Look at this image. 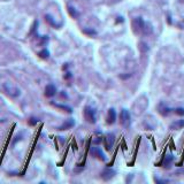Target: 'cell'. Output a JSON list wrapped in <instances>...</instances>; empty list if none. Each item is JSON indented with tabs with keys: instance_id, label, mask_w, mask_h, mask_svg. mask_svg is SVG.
I'll return each instance as SVG.
<instances>
[{
	"instance_id": "5",
	"label": "cell",
	"mask_w": 184,
	"mask_h": 184,
	"mask_svg": "<svg viewBox=\"0 0 184 184\" xmlns=\"http://www.w3.org/2000/svg\"><path fill=\"white\" fill-rule=\"evenodd\" d=\"M114 142H115V135L112 133V132L107 133L105 137V149L107 151H111V150H112L113 145H114Z\"/></svg>"
},
{
	"instance_id": "22",
	"label": "cell",
	"mask_w": 184,
	"mask_h": 184,
	"mask_svg": "<svg viewBox=\"0 0 184 184\" xmlns=\"http://www.w3.org/2000/svg\"><path fill=\"white\" fill-rule=\"evenodd\" d=\"M100 142H101V138H100V137H98V139H94V140H93V143H94V144H99Z\"/></svg>"
},
{
	"instance_id": "23",
	"label": "cell",
	"mask_w": 184,
	"mask_h": 184,
	"mask_svg": "<svg viewBox=\"0 0 184 184\" xmlns=\"http://www.w3.org/2000/svg\"><path fill=\"white\" fill-rule=\"evenodd\" d=\"M167 21H168V23L171 24V20H170V15H168V17H167Z\"/></svg>"
},
{
	"instance_id": "11",
	"label": "cell",
	"mask_w": 184,
	"mask_h": 184,
	"mask_svg": "<svg viewBox=\"0 0 184 184\" xmlns=\"http://www.w3.org/2000/svg\"><path fill=\"white\" fill-rule=\"evenodd\" d=\"M173 160H174V157H173L171 154L166 155V158L164 159V162H162V166H164V168H169L171 162H173Z\"/></svg>"
},
{
	"instance_id": "7",
	"label": "cell",
	"mask_w": 184,
	"mask_h": 184,
	"mask_svg": "<svg viewBox=\"0 0 184 184\" xmlns=\"http://www.w3.org/2000/svg\"><path fill=\"white\" fill-rule=\"evenodd\" d=\"M115 174H116V171L112 169V168H105L104 170L101 171V178L104 181H109V179H112L115 176Z\"/></svg>"
},
{
	"instance_id": "3",
	"label": "cell",
	"mask_w": 184,
	"mask_h": 184,
	"mask_svg": "<svg viewBox=\"0 0 184 184\" xmlns=\"http://www.w3.org/2000/svg\"><path fill=\"white\" fill-rule=\"evenodd\" d=\"M83 114H84V118H85L89 123H96L97 116H96V111H94V108H92L91 106H85Z\"/></svg>"
},
{
	"instance_id": "4",
	"label": "cell",
	"mask_w": 184,
	"mask_h": 184,
	"mask_svg": "<svg viewBox=\"0 0 184 184\" xmlns=\"http://www.w3.org/2000/svg\"><path fill=\"white\" fill-rule=\"evenodd\" d=\"M131 123V120H130V114L127 109H122L120 113V124L122 125L123 128H129Z\"/></svg>"
},
{
	"instance_id": "6",
	"label": "cell",
	"mask_w": 184,
	"mask_h": 184,
	"mask_svg": "<svg viewBox=\"0 0 184 184\" xmlns=\"http://www.w3.org/2000/svg\"><path fill=\"white\" fill-rule=\"evenodd\" d=\"M90 153H91L92 157H94V158L99 159V160H101V161H105V160H106L104 152L101 151L99 147H97V146H93V147H91V150H90Z\"/></svg>"
},
{
	"instance_id": "12",
	"label": "cell",
	"mask_w": 184,
	"mask_h": 184,
	"mask_svg": "<svg viewBox=\"0 0 184 184\" xmlns=\"http://www.w3.org/2000/svg\"><path fill=\"white\" fill-rule=\"evenodd\" d=\"M51 105H53L54 107H57V108H60V109H62V111H65L67 113H72V107H69V106H66V105H60V104H55V103H51Z\"/></svg>"
},
{
	"instance_id": "8",
	"label": "cell",
	"mask_w": 184,
	"mask_h": 184,
	"mask_svg": "<svg viewBox=\"0 0 184 184\" xmlns=\"http://www.w3.org/2000/svg\"><path fill=\"white\" fill-rule=\"evenodd\" d=\"M75 125V120L74 118H67L66 121L63 122V124L60 125L59 128H58V130L60 131H63V130H68V129H70Z\"/></svg>"
},
{
	"instance_id": "14",
	"label": "cell",
	"mask_w": 184,
	"mask_h": 184,
	"mask_svg": "<svg viewBox=\"0 0 184 184\" xmlns=\"http://www.w3.org/2000/svg\"><path fill=\"white\" fill-rule=\"evenodd\" d=\"M183 127H184V120H182V121H177V122H174V123H171L170 129L177 130V129H181V128H183Z\"/></svg>"
},
{
	"instance_id": "18",
	"label": "cell",
	"mask_w": 184,
	"mask_h": 184,
	"mask_svg": "<svg viewBox=\"0 0 184 184\" xmlns=\"http://www.w3.org/2000/svg\"><path fill=\"white\" fill-rule=\"evenodd\" d=\"M83 33H85L87 36H91V37H94L97 35V31L96 30H92V29H84L83 30Z\"/></svg>"
},
{
	"instance_id": "15",
	"label": "cell",
	"mask_w": 184,
	"mask_h": 184,
	"mask_svg": "<svg viewBox=\"0 0 184 184\" xmlns=\"http://www.w3.org/2000/svg\"><path fill=\"white\" fill-rule=\"evenodd\" d=\"M68 13H69V15L72 16V19H77V17H78V13H77V11H76L74 7L68 6Z\"/></svg>"
},
{
	"instance_id": "1",
	"label": "cell",
	"mask_w": 184,
	"mask_h": 184,
	"mask_svg": "<svg viewBox=\"0 0 184 184\" xmlns=\"http://www.w3.org/2000/svg\"><path fill=\"white\" fill-rule=\"evenodd\" d=\"M132 31L136 35H150L152 33V26L146 23L142 17H135L131 21Z\"/></svg>"
},
{
	"instance_id": "24",
	"label": "cell",
	"mask_w": 184,
	"mask_h": 184,
	"mask_svg": "<svg viewBox=\"0 0 184 184\" xmlns=\"http://www.w3.org/2000/svg\"><path fill=\"white\" fill-rule=\"evenodd\" d=\"M179 1H181V2H184V0H179Z\"/></svg>"
},
{
	"instance_id": "13",
	"label": "cell",
	"mask_w": 184,
	"mask_h": 184,
	"mask_svg": "<svg viewBox=\"0 0 184 184\" xmlns=\"http://www.w3.org/2000/svg\"><path fill=\"white\" fill-rule=\"evenodd\" d=\"M170 111H171L170 108H169V107H166L164 104H160V106H159V113H160V114H162L164 116L168 115V114L170 113Z\"/></svg>"
},
{
	"instance_id": "21",
	"label": "cell",
	"mask_w": 184,
	"mask_h": 184,
	"mask_svg": "<svg viewBox=\"0 0 184 184\" xmlns=\"http://www.w3.org/2000/svg\"><path fill=\"white\" fill-rule=\"evenodd\" d=\"M70 77H72V74H70V72H66V75H65V78L68 79V78H70Z\"/></svg>"
},
{
	"instance_id": "20",
	"label": "cell",
	"mask_w": 184,
	"mask_h": 184,
	"mask_svg": "<svg viewBox=\"0 0 184 184\" xmlns=\"http://www.w3.org/2000/svg\"><path fill=\"white\" fill-rule=\"evenodd\" d=\"M175 113H176L177 115H179V116H183V115H184V108H182V107H178V108H176V109H175Z\"/></svg>"
},
{
	"instance_id": "19",
	"label": "cell",
	"mask_w": 184,
	"mask_h": 184,
	"mask_svg": "<svg viewBox=\"0 0 184 184\" xmlns=\"http://www.w3.org/2000/svg\"><path fill=\"white\" fill-rule=\"evenodd\" d=\"M38 118H29V121H28V123H29V125H36L37 123H38Z\"/></svg>"
},
{
	"instance_id": "10",
	"label": "cell",
	"mask_w": 184,
	"mask_h": 184,
	"mask_svg": "<svg viewBox=\"0 0 184 184\" xmlns=\"http://www.w3.org/2000/svg\"><path fill=\"white\" fill-rule=\"evenodd\" d=\"M116 121V112L114 108H109L107 112V123L108 124H113Z\"/></svg>"
},
{
	"instance_id": "16",
	"label": "cell",
	"mask_w": 184,
	"mask_h": 184,
	"mask_svg": "<svg viewBox=\"0 0 184 184\" xmlns=\"http://www.w3.org/2000/svg\"><path fill=\"white\" fill-rule=\"evenodd\" d=\"M38 55H39V58H41V59H48V57H50V52L46 50V48H44V50H41L39 53H38Z\"/></svg>"
},
{
	"instance_id": "17",
	"label": "cell",
	"mask_w": 184,
	"mask_h": 184,
	"mask_svg": "<svg viewBox=\"0 0 184 184\" xmlns=\"http://www.w3.org/2000/svg\"><path fill=\"white\" fill-rule=\"evenodd\" d=\"M45 20L47 21V22H48V23H50L52 26H54V28H59V26H60L58 23H55V22H54V20L51 17V15H45Z\"/></svg>"
},
{
	"instance_id": "2",
	"label": "cell",
	"mask_w": 184,
	"mask_h": 184,
	"mask_svg": "<svg viewBox=\"0 0 184 184\" xmlns=\"http://www.w3.org/2000/svg\"><path fill=\"white\" fill-rule=\"evenodd\" d=\"M4 89H5L7 94L11 96V97H13V98H16V97H19L21 94L20 89L17 86H15L14 84H12V83H9V82L4 84Z\"/></svg>"
},
{
	"instance_id": "9",
	"label": "cell",
	"mask_w": 184,
	"mask_h": 184,
	"mask_svg": "<svg viewBox=\"0 0 184 184\" xmlns=\"http://www.w3.org/2000/svg\"><path fill=\"white\" fill-rule=\"evenodd\" d=\"M55 93H57V87H55V85H53V84L46 85L45 91H44L45 97H47V98H52L53 96H55Z\"/></svg>"
}]
</instances>
